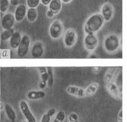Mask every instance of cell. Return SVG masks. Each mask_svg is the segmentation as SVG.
I'll return each instance as SVG.
<instances>
[{"instance_id":"603a6c76","label":"cell","mask_w":127,"mask_h":122,"mask_svg":"<svg viewBox=\"0 0 127 122\" xmlns=\"http://www.w3.org/2000/svg\"><path fill=\"white\" fill-rule=\"evenodd\" d=\"M65 119V113L64 111H59L52 122H63Z\"/></svg>"},{"instance_id":"4dcf8cb0","label":"cell","mask_w":127,"mask_h":122,"mask_svg":"<svg viewBox=\"0 0 127 122\" xmlns=\"http://www.w3.org/2000/svg\"><path fill=\"white\" fill-rule=\"evenodd\" d=\"M46 81H43L41 82L40 83V87L41 89H44L45 88V86H46Z\"/></svg>"},{"instance_id":"d6986e66","label":"cell","mask_w":127,"mask_h":122,"mask_svg":"<svg viewBox=\"0 0 127 122\" xmlns=\"http://www.w3.org/2000/svg\"><path fill=\"white\" fill-rule=\"evenodd\" d=\"M15 31L13 28L4 30L0 34V39L2 41H7L10 40Z\"/></svg>"},{"instance_id":"8fae6325","label":"cell","mask_w":127,"mask_h":122,"mask_svg":"<svg viewBox=\"0 0 127 122\" xmlns=\"http://www.w3.org/2000/svg\"><path fill=\"white\" fill-rule=\"evenodd\" d=\"M20 107L22 113L27 120L28 122H36L35 118L31 112L29 107L25 101H22L20 103Z\"/></svg>"},{"instance_id":"52a82bcc","label":"cell","mask_w":127,"mask_h":122,"mask_svg":"<svg viewBox=\"0 0 127 122\" xmlns=\"http://www.w3.org/2000/svg\"><path fill=\"white\" fill-rule=\"evenodd\" d=\"M45 45L41 40H36L32 45L30 48L31 56L35 58H39L42 57L45 52Z\"/></svg>"},{"instance_id":"7c38bea8","label":"cell","mask_w":127,"mask_h":122,"mask_svg":"<svg viewBox=\"0 0 127 122\" xmlns=\"http://www.w3.org/2000/svg\"><path fill=\"white\" fill-rule=\"evenodd\" d=\"M23 35L19 31H15L9 40V45L13 49H18L21 42Z\"/></svg>"},{"instance_id":"f546056e","label":"cell","mask_w":127,"mask_h":122,"mask_svg":"<svg viewBox=\"0 0 127 122\" xmlns=\"http://www.w3.org/2000/svg\"><path fill=\"white\" fill-rule=\"evenodd\" d=\"M52 0H40V2L43 5L48 6L51 3Z\"/></svg>"},{"instance_id":"ba28073f","label":"cell","mask_w":127,"mask_h":122,"mask_svg":"<svg viewBox=\"0 0 127 122\" xmlns=\"http://www.w3.org/2000/svg\"><path fill=\"white\" fill-rule=\"evenodd\" d=\"M114 10L112 4L107 2L104 3L100 8V14L102 16L105 21L110 22L113 18Z\"/></svg>"},{"instance_id":"277c9868","label":"cell","mask_w":127,"mask_h":122,"mask_svg":"<svg viewBox=\"0 0 127 122\" xmlns=\"http://www.w3.org/2000/svg\"><path fill=\"white\" fill-rule=\"evenodd\" d=\"M84 45L88 51L93 52L99 45V40L95 34H85L84 39Z\"/></svg>"},{"instance_id":"30bf717a","label":"cell","mask_w":127,"mask_h":122,"mask_svg":"<svg viewBox=\"0 0 127 122\" xmlns=\"http://www.w3.org/2000/svg\"><path fill=\"white\" fill-rule=\"evenodd\" d=\"M27 10V6L23 4H19L17 6L14 14L16 21L18 23L22 21L26 16Z\"/></svg>"},{"instance_id":"e575fe53","label":"cell","mask_w":127,"mask_h":122,"mask_svg":"<svg viewBox=\"0 0 127 122\" xmlns=\"http://www.w3.org/2000/svg\"><path fill=\"white\" fill-rule=\"evenodd\" d=\"M79 122V121H75V122Z\"/></svg>"},{"instance_id":"e0dca14e","label":"cell","mask_w":127,"mask_h":122,"mask_svg":"<svg viewBox=\"0 0 127 122\" xmlns=\"http://www.w3.org/2000/svg\"><path fill=\"white\" fill-rule=\"evenodd\" d=\"M99 86V84L96 82L93 83L90 85L85 90V96L89 97L94 95L97 91Z\"/></svg>"},{"instance_id":"4316f807","label":"cell","mask_w":127,"mask_h":122,"mask_svg":"<svg viewBox=\"0 0 127 122\" xmlns=\"http://www.w3.org/2000/svg\"><path fill=\"white\" fill-rule=\"evenodd\" d=\"M46 16L49 18H52L54 17L55 15L54 14V13L52 12V11H51L50 10L48 9V11L46 12Z\"/></svg>"},{"instance_id":"1f68e13d","label":"cell","mask_w":127,"mask_h":122,"mask_svg":"<svg viewBox=\"0 0 127 122\" xmlns=\"http://www.w3.org/2000/svg\"><path fill=\"white\" fill-rule=\"evenodd\" d=\"M89 58H97V56H96V55H95V54H94V53H92V54H90V56Z\"/></svg>"},{"instance_id":"44dd1931","label":"cell","mask_w":127,"mask_h":122,"mask_svg":"<svg viewBox=\"0 0 127 122\" xmlns=\"http://www.w3.org/2000/svg\"><path fill=\"white\" fill-rule=\"evenodd\" d=\"M47 71L48 73V86L49 87H51L53 86L54 82L53 73L52 67H47Z\"/></svg>"},{"instance_id":"cb8c5ba5","label":"cell","mask_w":127,"mask_h":122,"mask_svg":"<svg viewBox=\"0 0 127 122\" xmlns=\"http://www.w3.org/2000/svg\"><path fill=\"white\" fill-rule=\"evenodd\" d=\"M39 69L41 73V78L43 81H48L49 76L47 71H46L47 68H46L45 67H39Z\"/></svg>"},{"instance_id":"7402d4cb","label":"cell","mask_w":127,"mask_h":122,"mask_svg":"<svg viewBox=\"0 0 127 122\" xmlns=\"http://www.w3.org/2000/svg\"><path fill=\"white\" fill-rule=\"evenodd\" d=\"M40 0H26V4L29 8H36L39 6Z\"/></svg>"},{"instance_id":"ffe728a7","label":"cell","mask_w":127,"mask_h":122,"mask_svg":"<svg viewBox=\"0 0 127 122\" xmlns=\"http://www.w3.org/2000/svg\"><path fill=\"white\" fill-rule=\"evenodd\" d=\"M9 0H0V10L2 13H6L9 9Z\"/></svg>"},{"instance_id":"2e32d148","label":"cell","mask_w":127,"mask_h":122,"mask_svg":"<svg viewBox=\"0 0 127 122\" xmlns=\"http://www.w3.org/2000/svg\"><path fill=\"white\" fill-rule=\"evenodd\" d=\"M26 17L28 21L30 23L35 21L38 18V12L36 8H29L28 9Z\"/></svg>"},{"instance_id":"484cf974","label":"cell","mask_w":127,"mask_h":122,"mask_svg":"<svg viewBox=\"0 0 127 122\" xmlns=\"http://www.w3.org/2000/svg\"><path fill=\"white\" fill-rule=\"evenodd\" d=\"M51 117L49 116L47 113H45L42 116L40 122H50L51 120Z\"/></svg>"},{"instance_id":"6da1fadb","label":"cell","mask_w":127,"mask_h":122,"mask_svg":"<svg viewBox=\"0 0 127 122\" xmlns=\"http://www.w3.org/2000/svg\"><path fill=\"white\" fill-rule=\"evenodd\" d=\"M102 16L99 13L90 16L85 22L84 30L85 34H95L102 28L105 24Z\"/></svg>"},{"instance_id":"f1b7e54d","label":"cell","mask_w":127,"mask_h":122,"mask_svg":"<svg viewBox=\"0 0 127 122\" xmlns=\"http://www.w3.org/2000/svg\"><path fill=\"white\" fill-rule=\"evenodd\" d=\"M56 113V110L55 108H52V109L49 110L47 113L50 117H52L53 115H54Z\"/></svg>"},{"instance_id":"3957f363","label":"cell","mask_w":127,"mask_h":122,"mask_svg":"<svg viewBox=\"0 0 127 122\" xmlns=\"http://www.w3.org/2000/svg\"><path fill=\"white\" fill-rule=\"evenodd\" d=\"M64 27L62 22L57 19L52 22L49 28L50 36L53 40H58L63 36Z\"/></svg>"},{"instance_id":"5bb4252c","label":"cell","mask_w":127,"mask_h":122,"mask_svg":"<svg viewBox=\"0 0 127 122\" xmlns=\"http://www.w3.org/2000/svg\"><path fill=\"white\" fill-rule=\"evenodd\" d=\"M48 6L49 9L52 11L55 15H57L62 10V1L61 0H52Z\"/></svg>"},{"instance_id":"4fadbf2b","label":"cell","mask_w":127,"mask_h":122,"mask_svg":"<svg viewBox=\"0 0 127 122\" xmlns=\"http://www.w3.org/2000/svg\"><path fill=\"white\" fill-rule=\"evenodd\" d=\"M67 91L71 95H74L78 97L85 96V90L75 86H69L67 87Z\"/></svg>"},{"instance_id":"d590c367","label":"cell","mask_w":127,"mask_h":122,"mask_svg":"<svg viewBox=\"0 0 127 122\" xmlns=\"http://www.w3.org/2000/svg\"></svg>"},{"instance_id":"d4e9b609","label":"cell","mask_w":127,"mask_h":122,"mask_svg":"<svg viewBox=\"0 0 127 122\" xmlns=\"http://www.w3.org/2000/svg\"><path fill=\"white\" fill-rule=\"evenodd\" d=\"M68 119L70 122H75L76 121H78V116L76 113H71L68 117Z\"/></svg>"},{"instance_id":"83f0119b","label":"cell","mask_w":127,"mask_h":122,"mask_svg":"<svg viewBox=\"0 0 127 122\" xmlns=\"http://www.w3.org/2000/svg\"><path fill=\"white\" fill-rule=\"evenodd\" d=\"M10 4L13 6H18L19 4V0H10Z\"/></svg>"},{"instance_id":"9c48e42d","label":"cell","mask_w":127,"mask_h":122,"mask_svg":"<svg viewBox=\"0 0 127 122\" xmlns=\"http://www.w3.org/2000/svg\"><path fill=\"white\" fill-rule=\"evenodd\" d=\"M14 15L12 13H6L3 16L1 20V26L4 30H6L13 28L15 25Z\"/></svg>"},{"instance_id":"7a4b0ae2","label":"cell","mask_w":127,"mask_h":122,"mask_svg":"<svg viewBox=\"0 0 127 122\" xmlns=\"http://www.w3.org/2000/svg\"><path fill=\"white\" fill-rule=\"evenodd\" d=\"M121 46V39L118 34L113 33L108 34L103 39V48L108 53H115L118 51Z\"/></svg>"},{"instance_id":"836d02e7","label":"cell","mask_w":127,"mask_h":122,"mask_svg":"<svg viewBox=\"0 0 127 122\" xmlns=\"http://www.w3.org/2000/svg\"><path fill=\"white\" fill-rule=\"evenodd\" d=\"M27 122V121H23V122Z\"/></svg>"},{"instance_id":"9a60e30c","label":"cell","mask_w":127,"mask_h":122,"mask_svg":"<svg viewBox=\"0 0 127 122\" xmlns=\"http://www.w3.org/2000/svg\"><path fill=\"white\" fill-rule=\"evenodd\" d=\"M45 92L43 91H31L28 93L27 96L30 100H37L45 97Z\"/></svg>"},{"instance_id":"8992f818","label":"cell","mask_w":127,"mask_h":122,"mask_svg":"<svg viewBox=\"0 0 127 122\" xmlns=\"http://www.w3.org/2000/svg\"><path fill=\"white\" fill-rule=\"evenodd\" d=\"M77 39L78 35L75 30L72 28L68 29L64 34V44L67 48L72 47L75 45Z\"/></svg>"},{"instance_id":"5b68a950","label":"cell","mask_w":127,"mask_h":122,"mask_svg":"<svg viewBox=\"0 0 127 122\" xmlns=\"http://www.w3.org/2000/svg\"><path fill=\"white\" fill-rule=\"evenodd\" d=\"M31 45V38L27 34L22 37L21 42L17 49V54L19 57L23 58L27 55Z\"/></svg>"},{"instance_id":"d6a6232c","label":"cell","mask_w":127,"mask_h":122,"mask_svg":"<svg viewBox=\"0 0 127 122\" xmlns=\"http://www.w3.org/2000/svg\"><path fill=\"white\" fill-rule=\"evenodd\" d=\"M63 2H64V3H66V4H67V3H69L70 2H71L72 0H61Z\"/></svg>"},{"instance_id":"ac0fdd59","label":"cell","mask_w":127,"mask_h":122,"mask_svg":"<svg viewBox=\"0 0 127 122\" xmlns=\"http://www.w3.org/2000/svg\"><path fill=\"white\" fill-rule=\"evenodd\" d=\"M5 110L6 113V115L12 122H15L16 119V114L14 110L13 109L12 107L9 104H6L5 106Z\"/></svg>"}]
</instances>
